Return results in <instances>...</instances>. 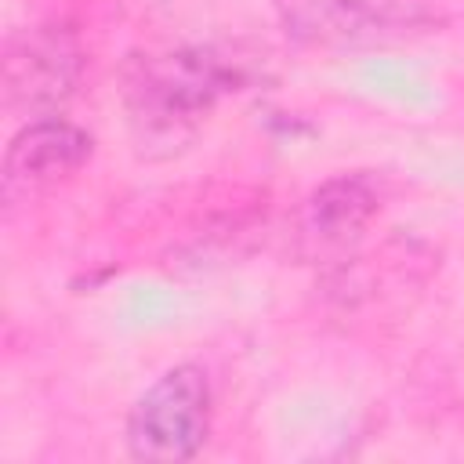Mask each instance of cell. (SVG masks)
I'll return each instance as SVG.
<instances>
[{
    "label": "cell",
    "mask_w": 464,
    "mask_h": 464,
    "mask_svg": "<svg viewBox=\"0 0 464 464\" xmlns=\"http://www.w3.org/2000/svg\"><path fill=\"white\" fill-rule=\"evenodd\" d=\"M210 428V384L199 366L167 370L130 410L127 446L138 460H188Z\"/></svg>",
    "instance_id": "3"
},
{
    "label": "cell",
    "mask_w": 464,
    "mask_h": 464,
    "mask_svg": "<svg viewBox=\"0 0 464 464\" xmlns=\"http://www.w3.org/2000/svg\"><path fill=\"white\" fill-rule=\"evenodd\" d=\"M236 83V72L210 51H174L138 58L127 76V102L134 120L152 130H174L203 116L218 94Z\"/></svg>",
    "instance_id": "2"
},
{
    "label": "cell",
    "mask_w": 464,
    "mask_h": 464,
    "mask_svg": "<svg viewBox=\"0 0 464 464\" xmlns=\"http://www.w3.org/2000/svg\"><path fill=\"white\" fill-rule=\"evenodd\" d=\"M294 40L319 47H377L439 33L435 0H272Z\"/></svg>",
    "instance_id": "1"
},
{
    "label": "cell",
    "mask_w": 464,
    "mask_h": 464,
    "mask_svg": "<svg viewBox=\"0 0 464 464\" xmlns=\"http://www.w3.org/2000/svg\"><path fill=\"white\" fill-rule=\"evenodd\" d=\"M377 210H381V192L370 178L362 174L330 178L304 199L301 232L319 246H341L355 239Z\"/></svg>",
    "instance_id": "6"
},
{
    "label": "cell",
    "mask_w": 464,
    "mask_h": 464,
    "mask_svg": "<svg viewBox=\"0 0 464 464\" xmlns=\"http://www.w3.org/2000/svg\"><path fill=\"white\" fill-rule=\"evenodd\" d=\"M83 51L62 25H36L7 40L4 47V94L7 105L29 112L58 109L80 80Z\"/></svg>",
    "instance_id": "4"
},
{
    "label": "cell",
    "mask_w": 464,
    "mask_h": 464,
    "mask_svg": "<svg viewBox=\"0 0 464 464\" xmlns=\"http://www.w3.org/2000/svg\"><path fill=\"white\" fill-rule=\"evenodd\" d=\"M91 156V138L58 120L40 116L29 127H22L4 156V196H29L33 188H51L65 178H72Z\"/></svg>",
    "instance_id": "5"
}]
</instances>
